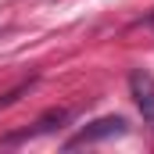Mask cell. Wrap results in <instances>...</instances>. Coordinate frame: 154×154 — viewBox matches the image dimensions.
<instances>
[{
    "mask_svg": "<svg viewBox=\"0 0 154 154\" xmlns=\"http://www.w3.org/2000/svg\"><path fill=\"white\" fill-rule=\"evenodd\" d=\"M129 86H133V97H136L143 118L154 122V75H151V72H143V68H136V72L129 75Z\"/></svg>",
    "mask_w": 154,
    "mask_h": 154,
    "instance_id": "2",
    "label": "cell"
},
{
    "mask_svg": "<svg viewBox=\"0 0 154 154\" xmlns=\"http://www.w3.org/2000/svg\"><path fill=\"white\" fill-rule=\"evenodd\" d=\"M122 133H125V118H118V115L97 118L93 125H86V129L79 133L68 147H79V143H97V140H104V136H122Z\"/></svg>",
    "mask_w": 154,
    "mask_h": 154,
    "instance_id": "1",
    "label": "cell"
}]
</instances>
